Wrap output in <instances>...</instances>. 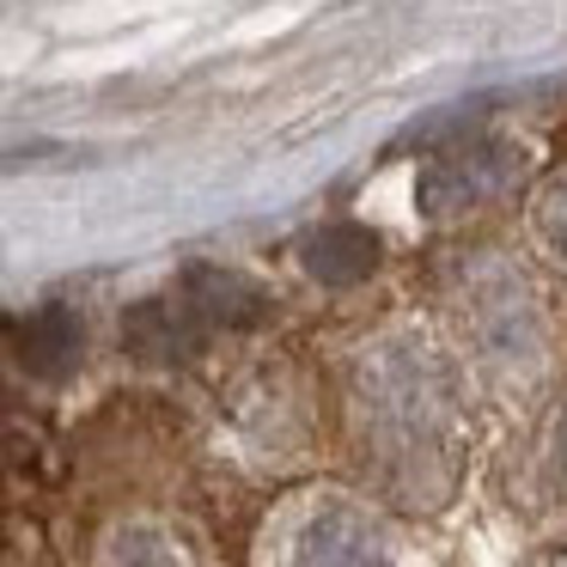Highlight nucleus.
Wrapping results in <instances>:
<instances>
[{"label": "nucleus", "instance_id": "nucleus-8", "mask_svg": "<svg viewBox=\"0 0 567 567\" xmlns=\"http://www.w3.org/2000/svg\"><path fill=\"white\" fill-rule=\"evenodd\" d=\"M104 567H177V549L159 537V530L135 525V530H116L111 555H104Z\"/></svg>", "mask_w": 567, "mask_h": 567}, {"label": "nucleus", "instance_id": "nucleus-4", "mask_svg": "<svg viewBox=\"0 0 567 567\" xmlns=\"http://www.w3.org/2000/svg\"><path fill=\"white\" fill-rule=\"evenodd\" d=\"M202 330L208 323L196 318V306H189L184 293L177 299H141V306L123 311V348L141 360H184L196 354Z\"/></svg>", "mask_w": 567, "mask_h": 567}, {"label": "nucleus", "instance_id": "nucleus-9", "mask_svg": "<svg viewBox=\"0 0 567 567\" xmlns=\"http://www.w3.org/2000/svg\"><path fill=\"white\" fill-rule=\"evenodd\" d=\"M537 220H543V238H549V245L567 257V177L549 189V196H543V214H537Z\"/></svg>", "mask_w": 567, "mask_h": 567}, {"label": "nucleus", "instance_id": "nucleus-2", "mask_svg": "<svg viewBox=\"0 0 567 567\" xmlns=\"http://www.w3.org/2000/svg\"><path fill=\"white\" fill-rule=\"evenodd\" d=\"M518 172H525V153L518 147H506V141H494V135H476V141L464 135V141L440 147L427 165H421L415 208L433 214V220L482 208V202H494L501 189H513Z\"/></svg>", "mask_w": 567, "mask_h": 567}, {"label": "nucleus", "instance_id": "nucleus-5", "mask_svg": "<svg viewBox=\"0 0 567 567\" xmlns=\"http://www.w3.org/2000/svg\"><path fill=\"white\" fill-rule=\"evenodd\" d=\"M13 348L38 379H68L80 367V354H86V323H80L74 306L55 299V306H38L31 318L13 323Z\"/></svg>", "mask_w": 567, "mask_h": 567}, {"label": "nucleus", "instance_id": "nucleus-1", "mask_svg": "<svg viewBox=\"0 0 567 567\" xmlns=\"http://www.w3.org/2000/svg\"><path fill=\"white\" fill-rule=\"evenodd\" d=\"M360 427L391 464H421V457L445 452L457 427V396L452 372L440 367V354L421 342H384L360 360Z\"/></svg>", "mask_w": 567, "mask_h": 567}, {"label": "nucleus", "instance_id": "nucleus-11", "mask_svg": "<svg viewBox=\"0 0 567 567\" xmlns=\"http://www.w3.org/2000/svg\"><path fill=\"white\" fill-rule=\"evenodd\" d=\"M561 445H567V421H561Z\"/></svg>", "mask_w": 567, "mask_h": 567}, {"label": "nucleus", "instance_id": "nucleus-3", "mask_svg": "<svg viewBox=\"0 0 567 567\" xmlns=\"http://www.w3.org/2000/svg\"><path fill=\"white\" fill-rule=\"evenodd\" d=\"M281 567H391V543L372 513L348 501H318L293 518Z\"/></svg>", "mask_w": 567, "mask_h": 567}, {"label": "nucleus", "instance_id": "nucleus-6", "mask_svg": "<svg viewBox=\"0 0 567 567\" xmlns=\"http://www.w3.org/2000/svg\"><path fill=\"white\" fill-rule=\"evenodd\" d=\"M299 262H306V275L323 287H354L379 269V238H372L367 226H323V233L306 238Z\"/></svg>", "mask_w": 567, "mask_h": 567}, {"label": "nucleus", "instance_id": "nucleus-10", "mask_svg": "<svg viewBox=\"0 0 567 567\" xmlns=\"http://www.w3.org/2000/svg\"><path fill=\"white\" fill-rule=\"evenodd\" d=\"M530 567H567V549H549V555H537Z\"/></svg>", "mask_w": 567, "mask_h": 567}, {"label": "nucleus", "instance_id": "nucleus-7", "mask_svg": "<svg viewBox=\"0 0 567 567\" xmlns=\"http://www.w3.org/2000/svg\"><path fill=\"white\" fill-rule=\"evenodd\" d=\"M184 299L196 306V318L208 323V330H245V323L262 318V293L250 281H238V275L226 269H189L184 275Z\"/></svg>", "mask_w": 567, "mask_h": 567}]
</instances>
